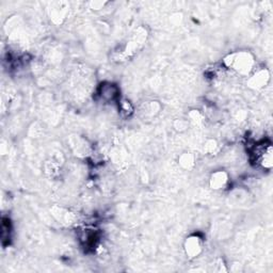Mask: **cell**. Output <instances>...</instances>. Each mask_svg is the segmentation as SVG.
Wrapping results in <instances>:
<instances>
[{"label": "cell", "mask_w": 273, "mask_h": 273, "mask_svg": "<svg viewBox=\"0 0 273 273\" xmlns=\"http://www.w3.org/2000/svg\"><path fill=\"white\" fill-rule=\"evenodd\" d=\"M273 150L270 142L264 141L257 143L252 151H251V157L255 166L264 170H271L273 164Z\"/></svg>", "instance_id": "obj_2"}, {"label": "cell", "mask_w": 273, "mask_h": 273, "mask_svg": "<svg viewBox=\"0 0 273 273\" xmlns=\"http://www.w3.org/2000/svg\"><path fill=\"white\" fill-rule=\"evenodd\" d=\"M211 187L213 189H221L227 182V176L224 172H217L211 176Z\"/></svg>", "instance_id": "obj_6"}, {"label": "cell", "mask_w": 273, "mask_h": 273, "mask_svg": "<svg viewBox=\"0 0 273 273\" xmlns=\"http://www.w3.org/2000/svg\"><path fill=\"white\" fill-rule=\"evenodd\" d=\"M269 81V73L266 70L256 72L254 75L250 78L249 85L253 89H262L266 87Z\"/></svg>", "instance_id": "obj_5"}, {"label": "cell", "mask_w": 273, "mask_h": 273, "mask_svg": "<svg viewBox=\"0 0 273 273\" xmlns=\"http://www.w3.org/2000/svg\"><path fill=\"white\" fill-rule=\"evenodd\" d=\"M225 64L241 75H249L254 68V58L248 51H237L225 58Z\"/></svg>", "instance_id": "obj_1"}, {"label": "cell", "mask_w": 273, "mask_h": 273, "mask_svg": "<svg viewBox=\"0 0 273 273\" xmlns=\"http://www.w3.org/2000/svg\"><path fill=\"white\" fill-rule=\"evenodd\" d=\"M99 97L105 101H114L119 97V89L113 84L106 83L102 84L98 91Z\"/></svg>", "instance_id": "obj_3"}, {"label": "cell", "mask_w": 273, "mask_h": 273, "mask_svg": "<svg viewBox=\"0 0 273 273\" xmlns=\"http://www.w3.org/2000/svg\"><path fill=\"white\" fill-rule=\"evenodd\" d=\"M186 253L190 258H194L202 252V240L197 236H190L185 243Z\"/></svg>", "instance_id": "obj_4"}]
</instances>
